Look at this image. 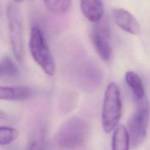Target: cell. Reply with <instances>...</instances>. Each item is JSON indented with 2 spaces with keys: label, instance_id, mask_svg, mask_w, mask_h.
Segmentation results:
<instances>
[{
  "label": "cell",
  "instance_id": "cell-1",
  "mask_svg": "<svg viewBox=\"0 0 150 150\" xmlns=\"http://www.w3.org/2000/svg\"><path fill=\"white\" fill-rule=\"evenodd\" d=\"M89 134L87 123L79 117H71L61 125L56 135L57 145L64 149H73L82 146Z\"/></svg>",
  "mask_w": 150,
  "mask_h": 150
},
{
  "label": "cell",
  "instance_id": "cell-2",
  "mask_svg": "<svg viewBox=\"0 0 150 150\" xmlns=\"http://www.w3.org/2000/svg\"><path fill=\"white\" fill-rule=\"evenodd\" d=\"M121 111L120 88L115 83L111 82L105 91L101 112L102 127L106 133H110L115 128L120 120Z\"/></svg>",
  "mask_w": 150,
  "mask_h": 150
},
{
  "label": "cell",
  "instance_id": "cell-3",
  "mask_svg": "<svg viewBox=\"0 0 150 150\" xmlns=\"http://www.w3.org/2000/svg\"><path fill=\"white\" fill-rule=\"evenodd\" d=\"M29 49L32 58L44 72L53 76L56 68L54 61L42 30L36 26L31 28Z\"/></svg>",
  "mask_w": 150,
  "mask_h": 150
},
{
  "label": "cell",
  "instance_id": "cell-4",
  "mask_svg": "<svg viewBox=\"0 0 150 150\" xmlns=\"http://www.w3.org/2000/svg\"><path fill=\"white\" fill-rule=\"evenodd\" d=\"M138 107L128 122V134L131 146L135 149L144 141L150 117L149 104L145 97L138 102Z\"/></svg>",
  "mask_w": 150,
  "mask_h": 150
},
{
  "label": "cell",
  "instance_id": "cell-5",
  "mask_svg": "<svg viewBox=\"0 0 150 150\" xmlns=\"http://www.w3.org/2000/svg\"><path fill=\"white\" fill-rule=\"evenodd\" d=\"M6 18L11 48L16 59L22 63L23 59L22 16L18 5L9 2L6 6Z\"/></svg>",
  "mask_w": 150,
  "mask_h": 150
},
{
  "label": "cell",
  "instance_id": "cell-6",
  "mask_svg": "<svg viewBox=\"0 0 150 150\" xmlns=\"http://www.w3.org/2000/svg\"><path fill=\"white\" fill-rule=\"evenodd\" d=\"M91 32V40L99 56L104 60L110 59L112 53L110 43V28L105 18L94 23Z\"/></svg>",
  "mask_w": 150,
  "mask_h": 150
},
{
  "label": "cell",
  "instance_id": "cell-7",
  "mask_svg": "<svg viewBox=\"0 0 150 150\" xmlns=\"http://www.w3.org/2000/svg\"><path fill=\"white\" fill-rule=\"evenodd\" d=\"M111 15L114 22L125 32L134 35L140 33V26L136 19L128 11L124 9H114Z\"/></svg>",
  "mask_w": 150,
  "mask_h": 150
},
{
  "label": "cell",
  "instance_id": "cell-8",
  "mask_svg": "<svg viewBox=\"0 0 150 150\" xmlns=\"http://www.w3.org/2000/svg\"><path fill=\"white\" fill-rule=\"evenodd\" d=\"M32 89L26 86L0 87V99L4 100H25L32 96Z\"/></svg>",
  "mask_w": 150,
  "mask_h": 150
},
{
  "label": "cell",
  "instance_id": "cell-9",
  "mask_svg": "<svg viewBox=\"0 0 150 150\" xmlns=\"http://www.w3.org/2000/svg\"><path fill=\"white\" fill-rule=\"evenodd\" d=\"M83 15L90 22L96 23L102 19L104 8L101 0H80Z\"/></svg>",
  "mask_w": 150,
  "mask_h": 150
},
{
  "label": "cell",
  "instance_id": "cell-10",
  "mask_svg": "<svg viewBox=\"0 0 150 150\" xmlns=\"http://www.w3.org/2000/svg\"><path fill=\"white\" fill-rule=\"evenodd\" d=\"M46 130L43 125L35 127L29 135L28 150H43L45 144Z\"/></svg>",
  "mask_w": 150,
  "mask_h": 150
},
{
  "label": "cell",
  "instance_id": "cell-11",
  "mask_svg": "<svg viewBox=\"0 0 150 150\" xmlns=\"http://www.w3.org/2000/svg\"><path fill=\"white\" fill-rule=\"evenodd\" d=\"M125 81L130 87L136 101L139 102L145 97L144 85L137 74L132 71H127L125 74Z\"/></svg>",
  "mask_w": 150,
  "mask_h": 150
},
{
  "label": "cell",
  "instance_id": "cell-12",
  "mask_svg": "<svg viewBox=\"0 0 150 150\" xmlns=\"http://www.w3.org/2000/svg\"><path fill=\"white\" fill-rule=\"evenodd\" d=\"M129 144L127 130L123 125L118 126L112 138V150H129Z\"/></svg>",
  "mask_w": 150,
  "mask_h": 150
},
{
  "label": "cell",
  "instance_id": "cell-13",
  "mask_svg": "<svg viewBox=\"0 0 150 150\" xmlns=\"http://www.w3.org/2000/svg\"><path fill=\"white\" fill-rule=\"evenodd\" d=\"M20 71L14 62L8 56L1 59L0 63V77L6 79H16L19 76Z\"/></svg>",
  "mask_w": 150,
  "mask_h": 150
},
{
  "label": "cell",
  "instance_id": "cell-14",
  "mask_svg": "<svg viewBox=\"0 0 150 150\" xmlns=\"http://www.w3.org/2000/svg\"><path fill=\"white\" fill-rule=\"evenodd\" d=\"M72 1L43 0L46 8L50 12L57 14H63L68 12L71 8Z\"/></svg>",
  "mask_w": 150,
  "mask_h": 150
},
{
  "label": "cell",
  "instance_id": "cell-15",
  "mask_svg": "<svg viewBox=\"0 0 150 150\" xmlns=\"http://www.w3.org/2000/svg\"><path fill=\"white\" fill-rule=\"evenodd\" d=\"M19 135V132L16 128L1 126L0 128V144L6 145L15 140Z\"/></svg>",
  "mask_w": 150,
  "mask_h": 150
},
{
  "label": "cell",
  "instance_id": "cell-16",
  "mask_svg": "<svg viewBox=\"0 0 150 150\" xmlns=\"http://www.w3.org/2000/svg\"><path fill=\"white\" fill-rule=\"evenodd\" d=\"M15 2H16V3H19V2H22V1H23V0H13Z\"/></svg>",
  "mask_w": 150,
  "mask_h": 150
}]
</instances>
